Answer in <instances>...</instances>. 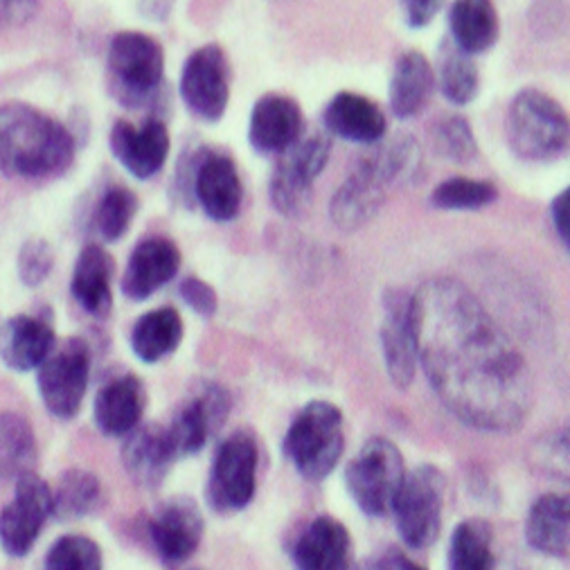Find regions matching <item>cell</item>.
Here are the masks:
<instances>
[{"mask_svg": "<svg viewBox=\"0 0 570 570\" xmlns=\"http://www.w3.org/2000/svg\"><path fill=\"white\" fill-rule=\"evenodd\" d=\"M303 107L284 92H266L255 100L248 118V145L259 156H279L305 136Z\"/></svg>", "mask_w": 570, "mask_h": 570, "instance_id": "cell-17", "label": "cell"}, {"mask_svg": "<svg viewBox=\"0 0 570 570\" xmlns=\"http://www.w3.org/2000/svg\"><path fill=\"white\" fill-rule=\"evenodd\" d=\"M90 379V350L81 338L68 341L39 365V393L46 409L61 420L79 413Z\"/></svg>", "mask_w": 570, "mask_h": 570, "instance_id": "cell-13", "label": "cell"}, {"mask_svg": "<svg viewBox=\"0 0 570 570\" xmlns=\"http://www.w3.org/2000/svg\"><path fill=\"white\" fill-rule=\"evenodd\" d=\"M176 460L178 453L171 444L167 426L138 424L131 433H127V442L122 446V464L131 481L140 488H160Z\"/></svg>", "mask_w": 570, "mask_h": 570, "instance_id": "cell-22", "label": "cell"}, {"mask_svg": "<svg viewBox=\"0 0 570 570\" xmlns=\"http://www.w3.org/2000/svg\"><path fill=\"white\" fill-rule=\"evenodd\" d=\"M435 92V70L420 50L397 57L389 81V107L397 120H413L426 111Z\"/></svg>", "mask_w": 570, "mask_h": 570, "instance_id": "cell-23", "label": "cell"}, {"mask_svg": "<svg viewBox=\"0 0 570 570\" xmlns=\"http://www.w3.org/2000/svg\"><path fill=\"white\" fill-rule=\"evenodd\" d=\"M568 114L539 88L519 90L505 114V140L523 163H554L568 154Z\"/></svg>", "mask_w": 570, "mask_h": 570, "instance_id": "cell-6", "label": "cell"}, {"mask_svg": "<svg viewBox=\"0 0 570 570\" xmlns=\"http://www.w3.org/2000/svg\"><path fill=\"white\" fill-rule=\"evenodd\" d=\"M230 406L228 391L215 384H206L195 397L180 404L167 426L178 458L199 453L210 435L226 422Z\"/></svg>", "mask_w": 570, "mask_h": 570, "instance_id": "cell-18", "label": "cell"}, {"mask_svg": "<svg viewBox=\"0 0 570 570\" xmlns=\"http://www.w3.org/2000/svg\"><path fill=\"white\" fill-rule=\"evenodd\" d=\"M204 530V514L187 497L165 501L149 521L151 543L165 563H180L193 557L202 546Z\"/></svg>", "mask_w": 570, "mask_h": 570, "instance_id": "cell-19", "label": "cell"}, {"mask_svg": "<svg viewBox=\"0 0 570 570\" xmlns=\"http://www.w3.org/2000/svg\"><path fill=\"white\" fill-rule=\"evenodd\" d=\"M114 158L138 180L158 176L171 151V134L160 116H147L142 125L116 120L109 131Z\"/></svg>", "mask_w": 570, "mask_h": 570, "instance_id": "cell-15", "label": "cell"}, {"mask_svg": "<svg viewBox=\"0 0 570 570\" xmlns=\"http://www.w3.org/2000/svg\"><path fill=\"white\" fill-rule=\"evenodd\" d=\"M382 352L391 382L397 389H409L420 363L415 301L404 289H391L384 296Z\"/></svg>", "mask_w": 570, "mask_h": 570, "instance_id": "cell-16", "label": "cell"}, {"mask_svg": "<svg viewBox=\"0 0 570 570\" xmlns=\"http://www.w3.org/2000/svg\"><path fill=\"white\" fill-rule=\"evenodd\" d=\"M17 266H19V277L23 279L26 287H39V284H43L52 273L55 250L46 239L32 237L21 246Z\"/></svg>", "mask_w": 570, "mask_h": 570, "instance_id": "cell-39", "label": "cell"}, {"mask_svg": "<svg viewBox=\"0 0 570 570\" xmlns=\"http://www.w3.org/2000/svg\"><path fill=\"white\" fill-rule=\"evenodd\" d=\"M102 550L88 537L66 534L46 554L43 570H102Z\"/></svg>", "mask_w": 570, "mask_h": 570, "instance_id": "cell-38", "label": "cell"}, {"mask_svg": "<svg viewBox=\"0 0 570 570\" xmlns=\"http://www.w3.org/2000/svg\"><path fill=\"white\" fill-rule=\"evenodd\" d=\"M183 341V318L174 307H160L138 318L131 330V350L145 363H158Z\"/></svg>", "mask_w": 570, "mask_h": 570, "instance_id": "cell-31", "label": "cell"}, {"mask_svg": "<svg viewBox=\"0 0 570 570\" xmlns=\"http://www.w3.org/2000/svg\"><path fill=\"white\" fill-rule=\"evenodd\" d=\"M528 543L548 557L568 554V497L543 494L530 508L525 521Z\"/></svg>", "mask_w": 570, "mask_h": 570, "instance_id": "cell-30", "label": "cell"}, {"mask_svg": "<svg viewBox=\"0 0 570 570\" xmlns=\"http://www.w3.org/2000/svg\"><path fill=\"white\" fill-rule=\"evenodd\" d=\"M499 199V187L488 178L451 176L438 183L431 193V206L438 210H483Z\"/></svg>", "mask_w": 570, "mask_h": 570, "instance_id": "cell-35", "label": "cell"}, {"mask_svg": "<svg viewBox=\"0 0 570 570\" xmlns=\"http://www.w3.org/2000/svg\"><path fill=\"white\" fill-rule=\"evenodd\" d=\"M352 539L347 528L334 517L314 519L294 546L298 570H345L350 566Z\"/></svg>", "mask_w": 570, "mask_h": 570, "instance_id": "cell-26", "label": "cell"}, {"mask_svg": "<svg viewBox=\"0 0 570 570\" xmlns=\"http://www.w3.org/2000/svg\"><path fill=\"white\" fill-rule=\"evenodd\" d=\"M39 12V0H0V32L28 26Z\"/></svg>", "mask_w": 570, "mask_h": 570, "instance_id": "cell-42", "label": "cell"}, {"mask_svg": "<svg viewBox=\"0 0 570 570\" xmlns=\"http://www.w3.org/2000/svg\"><path fill=\"white\" fill-rule=\"evenodd\" d=\"M107 86L122 109L165 118L169 95L163 43L140 30L116 32L107 48Z\"/></svg>", "mask_w": 570, "mask_h": 570, "instance_id": "cell-4", "label": "cell"}, {"mask_svg": "<svg viewBox=\"0 0 570 570\" xmlns=\"http://www.w3.org/2000/svg\"><path fill=\"white\" fill-rule=\"evenodd\" d=\"M400 8L404 23L411 30H424L442 12L444 0H400Z\"/></svg>", "mask_w": 570, "mask_h": 570, "instance_id": "cell-41", "label": "cell"}, {"mask_svg": "<svg viewBox=\"0 0 570 570\" xmlns=\"http://www.w3.org/2000/svg\"><path fill=\"white\" fill-rule=\"evenodd\" d=\"M330 202V217L341 230H356L382 210L389 189L415 176L422 165L417 140L400 134L370 145Z\"/></svg>", "mask_w": 570, "mask_h": 570, "instance_id": "cell-3", "label": "cell"}, {"mask_svg": "<svg viewBox=\"0 0 570 570\" xmlns=\"http://www.w3.org/2000/svg\"><path fill=\"white\" fill-rule=\"evenodd\" d=\"M431 145L435 154L453 165H469L479 158V138L471 122L460 114H451L433 125Z\"/></svg>", "mask_w": 570, "mask_h": 570, "instance_id": "cell-37", "label": "cell"}, {"mask_svg": "<svg viewBox=\"0 0 570 570\" xmlns=\"http://www.w3.org/2000/svg\"><path fill=\"white\" fill-rule=\"evenodd\" d=\"M323 127L330 136L363 147L389 136V118L382 105L354 90H341L325 105Z\"/></svg>", "mask_w": 570, "mask_h": 570, "instance_id": "cell-20", "label": "cell"}, {"mask_svg": "<svg viewBox=\"0 0 570 570\" xmlns=\"http://www.w3.org/2000/svg\"><path fill=\"white\" fill-rule=\"evenodd\" d=\"M233 66L219 43L199 46L187 55L178 77V95L197 120L217 125L230 105Z\"/></svg>", "mask_w": 570, "mask_h": 570, "instance_id": "cell-10", "label": "cell"}, {"mask_svg": "<svg viewBox=\"0 0 570 570\" xmlns=\"http://www.w3.org/2000/svg\"><path fill=\"white\" fill-rule=\"evenodd\" d=\"M449 570H494V532L488 521L466 519L453 530Z\"/></svg>", "mask_w": 570, "mask_h": 570, "instance_id": "cell-33", "label": "cell"}, {"mask_svg": "<svg viewBox=\"0 0 570 570\" xmlns=\"http://www.w3.org/2000/svg\"><path fill=\"white\" fill-rule=\"evenodd\" d=\"M55 350V330L39 316H14L0 330V358L17 372L37 370Z\"/></svg>", "mask_w": 570, "mask_h": 570, "instance_id": "cell-28", "label": "cell"}, {"mask_svg": "<svg viewBox=\"0 0 570 570\" xmlns=\"http://www.w3.org/2000/svg\"><path fill=\"white\" fill-rule=\"evenodd\" d=\"M145 404V384L136 374H122L95 397V424L109 438H122L140 424Z\"/></svg>", "mask_w": 570, "mask_h": 570, "instance_id": "cell-25", "label": "cell"}, {"mask_svg": "<svg viewBox=\"0 0 570 570\" xmlns=\"http://www.w3.org/2000/svg\"><path fill=\"white\" fill-rule=\"evenodd\" d=\"M435 70V88H440L442 98L455 107H469L481 92V72L473 57L462 52L451 43L446 37L438 46V61L433 66Z\"/></svg>", "mask_w": 570, "mask_h": 570, "instance_id": "cell-29", "label": "cell"}, {"mask_svg": "<svg viewBox=\"0 0 570 570\" xmlns=\"http://www.w3.org/2000/svg\"><path fill=\"white\" fill-rule=\"evenodd\" d=\"M102 485L100 479L83 469H70L59 479L57 490L52 492V517L59 521H72L88 517L100 505Z\"/></svg>", "mask_w": 570, "mask_h": 570, "instance_id": "cell-34", "label": "cell"}, {"mask_svg": "<svg viewBox=\"0 0 570 570\" xmlns=\"http://www.w3.org/2000/svg\"><path fill=\"white\" fill-rule=\"evenodd\" d=\"M404 455L386 438L367 440L345 469V485L358 510L367 517H384L404 483Z\"/></svg>", "mask_w": 570, "mask_h": 570, "instance_id": "cell-8", "label": "cell"}, {"mask_svg": "<svg viewBox=\"0 0 570 570\" xmlns=\"http://www.w3.org/2000/svg\"><path fill=\"white\" fill-rule=\"evenodd\" d=\"M77 136L61 120L26 105L0 107V171L17 180L63 176L77 156Z\"/></svg>", "mask_w": 570, "mask_h": 570, "instance_id": "cell-2", "label": "cell"}, {"mask_svg": "<svg viewBox=\"0 0 570 570\" xmlns=\"http://www.w3.org/2000/svg\"><path fill=\"white\" fill-rule=\"evenodd\" d=\"M138 215V197L125 185H109L92 213V228L102 242H118L127 235Z\"/></svg>", "mask_w": 570, "mask_h": 570, "instance_id": "cell-36", "label": "cell"}, {"mask_svg": "<svg viewBox=\"0 0 570 570\" xmlns=\"http://www.w3.org/2000/svg\"><path fill=\"white\" fill-rule=\"evenodd\" d=\"M374 570H426L420 563H415L411 557H406L400 550H386L382 557L376 559Z\"/></svg>", "mask_w": 570, "mask_h": 570, "instance_id": "cell-44", "label": "cell"}, {"mask_svg": "<svg viewBox=\"0 0 570 570\" xmlns=\"http://www.w3.org/2000/svg\"><path fill=\"white\" fill-rule=\"evenodd\" d=\"M178 268V246L167 237H147L138 242L129 255L122 277V294L129 301L142 303L163 289L169 279H174Z\"/></svg>", "mask_w": 570, "mask_h": 570, "instance_id": "cell-21", "label": "cell"}, {"mask_svg": "<svg viewBox=\"0 0 570 570\" xmlns=\"http://www.w3.org/2000/svg\"><path fill=\"white\" fill-rule=\"evenodd\" d=\"M37 438L30 422L12 411H0V485L32 471Z\"/></svg>", "mask_w": 570, "mask_h": 570, "instance_id": "cell-32", "label": "cell"}, {"mask_svg": "<svg viewBox=\"0 0 570 570\" xmlns=\"http://www.w3.org/2000/svg\"><path fill=\"white\" fill-rule=\"evenodd\" d=\"M446 481L433 464H420L404 476V483L393 501L397 532L413 550H424L435 543L442 528Z\"/></svg>", "mask_w": 570, "mask_h": 570, "instance_id": "cell-11", "label": "cell"}, {"mask_svg": "<svg viewBox=\"0 0 570 570\" xmlns=\"http://www.w3.org/2000/svg\"><path fill=\"white\" fill-rule=\"evenodd\" d=\"M174 193L185 206H199L208 219L228 224L242 210L244 183L228 151L197 145L185 149L176 163Z\"/></svg>", "mask_w": 570, "mask_h": 570, "instance_id": "cell-5", "label": "cell"}, {"mask_svg": "<svg viewBox=\"0 0 570 570\" xmlns=\"http://www.w3.org/2000/svg\"><path fill=\"white\" fill-rule=\"evenodd\" d=\"M332 138L327 134L303 136L292 149L277 156L268 178V199L275 213L301 217L309 206L314 183L332 158Z\"/></svg>", "mask_w": 570, "mask_h": 570, "instance_id": "cell-9", "label": "cell"}, {"mask_svg": "<svg viewBox=\"0 0 570 570\" xmlns=\"http://www.w3.org/2000/svg\"><path fill=\"white\" fill-rule=\"evenodd\" d=\"M550 219L557 237L568 248L570 244V187H563L561 193L550 204Z\"/></svg>", "mask_w": 570, "mask_h": 570, "instance_id": "cell-43", "label": "cell"}, {"mask_svg": "<svg viewBox=\"0 0 570 570\" xmlns=\"http://www.w3.org/2000/svg\"><path fill=\"white\" fill-rule=\"evenodd\" d=\"M257 488V444L250 433L228 435L210 466L206 497L215 512L233 514L244 510Z\"/></svg>", "mask_w": 570, "mask_h": 570, "instance_id": "cell-12", "label": "cell"}, {"mask_svg": "<svg viewBox=\"0 0 570 570\" xmlns=\"http://www.w3.org/2000/svg\"><path fill=\"white\" fill-rule=\"evenodd\" d=\"M52 517L50 488L28 471L17 479L14 499L0 512V546L10 557H26Z\"/></svg>", "mask_w": 570, "mask_h": 570, "instance_id": "cell-14", "label": "cell"}, {"mask_svg": "<svg viewBox=\"0 0 570 570\" xmlns=\"http://www.w3.org/2000/svg\"><path fill=\"white\" fill-rule=\"evenodd\" d=\"M345 570H363V568H358V566H354V568H350V566H347V568H345Z\"/></svg>", "mask_w": 570, "mask_h": 570, "instance_id": "cell-45", "label": "cell"}, {"mask_svg": "<svg viewBox=\"0 0 570 570\" xmlns=\"http://www.w3.org/2000/svg\"><path fill=\"white\" fill-rule=\"evenodd\" d=\"M501 37L494 0H453L449 8V39L469 57L492 50Z\"/></svg>", "mask_w": 570, "mask_h": 570, "instance_id": "cell-27", "label": "cell"}, {"mask_svg": "<svg viewBox=\"0 0 570 570\" xmlns=\"http://www.w3.org/2000/svg\"><path fill=\"white\" fill-rule=\"evenodd\" d=\"M413 301L420 361L440 402L483 431L521 426L530 372L483 303L453 277L429 279Z\"/></svg>", "mask_w": 570, "mask_h": 570, "instance_id": "cell-1", "label": "cell"}, {"mask_svg": "<svg viewBox=\"0 0 570 570\" xmlns=\"http://www.w3.org/2000/svg\"><path fill=\"white\" fill-rule=\"evenodd\" d=\"M343 449V413L330 402H309L284 435V455L307 481L327 479Z\"/></svg>", "mask_w": 570, "mask_h": 570, "instance_id": "cell-7", "label": "cell"}, {"mask_svg": "<svg viewBox=\"0 0 570 570\" xmlns=\"http://www.w3.org/2000/svg\"><path fill=\"white\" fill-rule=\"evenodd\" d=\"M180 298L185 301V305L197 312L199 316L204 318H210L217 314V307H219V301H217V294L215 289L210 287L208 282H204L202 277H195L189 275L180 282Z\"/></svg>", "mask_w": 570, "mask_h": 570, "instance_id": "cell-40", "label": "cell"}, {"mask_svg": "<svg viewBox=\"0 0 570 570\" xmlns=\"http://www.w3.org/2000/svg\"><path fill=\"white\" fill-rule=\"evenodd\" d=\"M114 271H116L114 257L100 244L83 246L75 262L72 279H70L72 298L79 303L83 312H88L95 318H107L111 314Z\"/></svg>", "mask_w": 570, "mask_h": 570, "instance_id": "cell-24", "label": "cell"}]
</instances>
